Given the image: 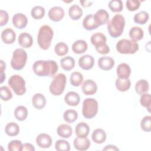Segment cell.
Listing matches in <instances>:
<instances>
[{
    "label": "cell",
    "instance_id": "obj_8",
    "mask_svg": "<svg viewBox=\"0 0 151 151\" xmlns=\"http://www.w3.org/2000/svg\"><path fill=\"white\" fill-rule=\"evenodd\" d=\"M8 83L17 95L22 96L25 93V81L21 76L18 74L12 76L9 78Z\"/></svg>",
    "mask_w": 151,
    "mask_h": 151
},
{
    "label": "cell",
    "instance_id": "obj_15",
    "mask_svg": "<svg viewBox=\"0 0 151 151\" xmlns=\"http://www.w3.org/2000/svg\"><path fill=\"white\" fill-rule=\"evenodd\" d=\"M90 141L87 137H77L74 139L73 145L74 147L80 151L87 150L90 146Z\"/></svg>",
    "mask_w": 151,
    "mask_h": 151
},
{
    "label": "cell",
    "instance_id": "obj_20",
    "mask_svg": "<svg viewBox=\"0 0 151 151\" xmlns=\"http://www.w3.org/2000/svg\"><path fill=\"white\" fill-rule=\"evenodd\" d=\"M64 101L68 106H76L80 103V97L77 93L74 91H69L65 95Z\"/></svg>",
    "mask_w": 151,
    "mask_h": 151
},
{
    "label": "cell",
    "instance_id": "obj_4",
    "mask_svg": "<svg viewBox=\"0 0 151 151\" xmlns=\"http://www.w3.org/2000/svg\"><path fill=\"white\" fill-rule=\"evenodd\" d=\"M66 81L67 78L64 74L58 73L55 75L50 85V93L54 96L61 95L64 91Z\"/></svg>",
    "mask_w": 151,
    "mask_h": 151
},
{
    "label": "cell",
    "instance_id": "obj_38",
    "mask_svg": "<svg viewBox=\"0 0 151 151\" xmlns=\"http://www.w3.org/2000/svg\"><path fill=\"white\" fill-rule=\"evenodd\" d=\"M54 51L58 56H64L68 52V47L67 44L63 42H58L54 47Z\"/></svg>",
    "mask_w": 151,
    "mask_h": 151
},
{
    "label": "cell",
    "instance_id": "obj_45",
    "mask_svg": "<svg viewBox=\"0 0 151 151\" xmlns=\"http://www.w3.org/2000/svg\"><path fill=\"white\" fill-rule=\"evenodd\" d=\"M22 142L18 140H11L8 145V149L9 151H21L22 150Z\"/></svg>",
    "mask_w": 151,
    "mask_h": 151
},
{
    "label": "cell",
    "instance_id": "obj_30",
    "mask_svg": "<svg viewBox=\"0 0 151 151\" xmlns=\"http://www.w3.org/2000/svg\"><path fill=\"white\" fill-rule=\"evenodd\" d=\"M68 14L73 20H78L83 15L82 9L77 4H74L68 9Z\"/></svg>",
    "mask_w": 151,
    "mask_h": 151
},
{
    "label": "cell",
    "instance_id": "obj_32",
    "mask_svg": "<svg viewBox=\"0 0 151 151\" xmlns=\"http://www.w3.org/2000/svg\"><path fill=\"white\" fill-rule=\"evenodd\" d=\"M60 65L63 70L65 71H70L74 67L75 60L73 57L67 56L60 60Z\"/></svg>",
    "mask_w": 151,
    "mask_h": 151
},
{
    "label": "cell",
    "instance_id": "obj_16",
    "mask_svg": "<svg viewBox=\"0 0 151 151\" xmlns=\"http://www.w3.org/2000/svg\"><path fill=\"white\" fill-rule=\"evenodd\" d=\"M1 39L5 44H13L16 39L15 32L11 28H7L2 31L1 33Z\"/></svg>",
    "mask_w": 151,
    "mask_h": 151
},
{
    "label": "cell",
    "instance_id": "obj_13",
    "mask_svg": "<svg viewBox=\"0 0 151 151\" xmlns=\"http://www.w3.org/2000/svg\"><path fill=\"white\" fill-rule=\"evenodd\" d=\"M93 17L95 22L99 27L108 22L109 15L106 10L101 9L96 12V14L93 15Z\"/></svg>",
    "mask_w": 151,
    "mask_h": 151
},
{
    "label": "cell",
    "instance_id": "obj_51",
    "mask_svg": "<svg viewBox=\"0 0 151 151\" xmlns=\"http://www.w3.org/2000/svg\"><path fill=\"white\" fill-rule=\"evenodd\" d=\"M103 150H119V149L116 146L113 145H108L106 146Z\"/></svg>",
    "mask_w": 151,
    "mask_h": 151
},
{
    "label": "cell",
    "instance_id": "obj_48",
    "mask_svg": "<svg viewBox=\"0 0 151 151\" xmlns=\"http://www.w3.org/2000/svg\"><path fill=\"white\" fill-rule=\"evenodd\" d=\"M96 50L97 51V52L101 54H107L110 51V48L109 47L108 45L106 44L103 46L96 48Z\"/></svg>",
    "mask_w": 151,
    "mask_h": 151
},
{
    "label": "cell",
    "instance_id": "obj_42",
    "mask_svg": "<svg viewBox=\"0 0 151 151\" xmlns=\"http://www.w3.org/2000/svg\"><path fill=\"white\" fill-rule=\"evenodd\" d=\"M140 103L141 105L145 107L149 112L150 111V94L149 93H144L141 95L140 99Z\"/></svg>",
    "mask_w": 151,
    "mask_h": 151
},
{
    "label": "cell",
    "instance_id": "obj_34",
    "mask_svg": "<svg viewBox=\"0 0 151 151\" xmlns=\"http://www.w3.org/2000/svg\"><path fill=\"white\" fill-rule=\"evenodd\" d=\"M15 117L19 121H24L28 116L27 109L23 106H19L16 107L14 111Z\"/></svg>",
    "mask_w": 151,
    "mask_h": 151
},
{
    "label": "cell",
    "instance_id": "obj_23",
    "mask_svg": "<svg viewBox=\"0 0 151 151\" xmlns=\"http://www.w3.org/2000/svg\"><path fill=\"white\" fill-rule=\"evenodd\" d=\"M106 133L105 131L101 129H96L93 131L91 134L93 141L97 144L104 143L106 140Z\"/></svg>",
    "mask_w": 151,
    "mask_h": 151
},
{
    "label": "cell",
    "instance_id": "obj_40",
    "mask_svg": "<svg viewBox=\"0 0 151 151\" xmlns=\"http://www.w3.org/2000/svg\"><path fill=\"white\" fill-rule=\"evenodd\" d=\"M110 9L113 12H120L122 11L123 6L121 0H112L109 2L108 5Z\"/></svg>",
    "mask_w": 151,
    "mask_h": 151
},
{
    "label": "cell",
    "instance_id": "obj_2",
    "mask_svg": "<svg viewBox=\"0 0 151 151\" xmlns=\"http://www.w3.org/2000/svg\"><path fill=\"white\" fill-rule=\"evenodd\" d=\"M124 25V17L121 14L115 15L107 23L108 32L110 35L113 38L119 37L122 34Z\"/></svg>",
    "mask_w": 151,
    "mask_h": 151
},
{
    "label": "cell",
    "instance_id": "obj_52",
    "mask_svg": "<svg viewBox=\"0 0 151 151\" xmlns=\"http://www.w3.org/2000/svg\"><path fill=\"white\" fill-rule=\"evenodd\" d=\"M80 2L82 6L86 8L91 6L94 2L91 1H80Z\"/></svg>",
    "mask_w": 151,
    "mask_h": 151
},
{
    "label": "cell",
    "instance_id": "obj_49",
    "mask_svg": "<svg viewBox=\"0 0 151 151\" xmlns=\"http://www.w3.org/2000/svg\"><path fill=\"white\" fill-rule=\"evenodd\" d=\"M6 68V64L4 61L1 60V83H2L5 79V74L4 73V70Z\"/></svg>",
    "mask_w": 151,
    "mask_h": 151
},
{
    "label": "cell",
    "instance_id": "obj_41",
    "mask_svg": "<svg viewBox=\"0 0 151 151\" xmlns=\"http://www.w3.org/2000/svg\"><path fill=\"white\" fill-rule=\"evenodd\" d=\"M55 148L58 151H68L70 150V145L67 140L59 139L55 143Z\"/></svg>",
    "mask_w": 151,
    "mask_h": 151
},
{
    "label": "cell",
    "instance_id": "obj_33",
    "mask_svg": "<svg viewBox=\"0 0 151 151\" xmlns=\"http://www.w3.org/2000/svg\"><path fill=\"white\" fill-rule=\"evenodd\" d=\"M5 132L9 136H15L19 132V127L16 123H9L5 126Z\"/></svg>",
    "mask_w": 151,
    "mask_h": 151
},
{
    "label": "cell",
    "instance_id": "obj_43",
    "mask_svg": "<svg viewBox=\"0 0 151 151\" xmlns=\"http://www.w3.org/2000/svg\"><path fill=\"white\" fill-rule=\"evenodd\" d=\"M0 96L2 100L6 101L11 99L12 94L7 86H2L0 88Z\"/></svg>",
    "mask_w": 151,
    "mask_h": 151
},
{
    "label": "cell",
    "instance_id": "obj_19",
    "mask_svg": "<svg viewBox=\"0 0 151 151\" xmlns=\"http://www.w3.org/2000/svg\"><path fill=\"white\" fill-rule=\"evenodd\" d=\"M18 42L21 47L28 48L32 46L33 44V39L29 34L27 32H22L18 37Z\"/></svg>",
    "mask_w": 151,
    "mask_h": 151
},
{
    "label": "cell",
    "instance_id": "obj_1",
    "mask_svg": "<svg viewBox=\"0 0 151 151\" xmlns=\"http://www.w3.org/2000/svg\"><path fill=\"white\" fill-rule=\"evenodd\" d=\"M58 69V64L54 60H38L32 65L34 73L39 77H52L55 74Z\"/></svg>",
    "mask_w": 151,
    "mask_h": 151
},
{
    "label": "cell",
    "instance_id": "obj_39",
    "mask_svg": "<svg viewBox=\"0 0 151 151\" xmlns=\"http://www.w3.org/2000/svg\"><path fill=\"white\" fill-rule=\"evenodd\" d=\"M45 12V9L42 6H36L32 9L31 11V15L34 19H40L44 17Z\"/></svg>",
    "mask_w": 151,
    "mask_h": 151
},
{
    "label": "cell",
    "instance_id": "obj_46",
    "mask_svg": "<svg viewBox=\"0 0 151 151\" xmlns=\"http://www.w3.org/2000/svg\"><path fill=\"white\" fill-rule=\"evenodd\" d=\"M126 5L129 11H134L140 7V2L138 0H127Z\"/></svg>",
    "mask_w": 151,
    "mask_h": 151
},
{
    "label": "cell",
    "instance_id": "obj_12",
    "mask_svg": "<svg viewBox=\"0 0 151 151\" xmlns=\"http://www.w3.org/2000/svg\"><path fill=\"white\" fill-rule=\"evenodd\" d=\"M12 22L15 27L18 29H23L27 25V17L22 13L15 14L12 19Z\"/></svg>",
    "mask_w": 151,
    "mask_h": 151
},
{
    "label": "cell",
    "instance_id": "obj_25",
    "mask_svg": "<svg viewBox=\"0 0 151 151\" xmlns=\"http://www.w3.org/2000/svg\"><path fill=\"white\" fill-rule=\"evenodd\" d=\"M88 45L84 40H78L75 41L72 45L73 51L77 54H83L87 50Z\"/></svg>",
    "mask_w": 151,
    "mask_h": 151
},
{
    "label": "cell",
    "instance_id": "obj_11",
    "mask_svg": "<svg viewBox=\"0 0 151 151\" xmlns=\"http://www.w3.org/2000/svg\"><path fill=\"white\" fill-rule=\"evenodd\" d=\"M78 63L80 68L85 70H88L93 68L94 64V60L91 55L86 54L80 57Z\"/></svg>",
    "mask_w": 151,
    "mask_h": 151
},
{
    "label": "cell",
    "instance_id": "obj_24",
    "mask_svg": "<svg viewBox=\"0 0 151 151\" xmlns=\"http://www.w3.org/2000/svg\"><path fill=\"white\" fill-rule=\"evenodd\" d=\"M75 132L77 137H86L89 134L90 127L85 122H80L76 126Z\"/></svg>",
    "mask_w": 151,
    "mask_h": 151
},
{
    "label": "cell",
    "instance_id": "obj_14",
    "mask_svg": "<svg viewBox=\"0 0 151 151\" xmlns=\"http://www.w3.org/2000/svg\"><path fill=\"white\" fill-rule=\"evenodd\" d=\"M37 145L41 148H48L52 144L51 136L47 133H41L36 138Z\"/></svg>",
    "mask_w": 151,
    "mask_h": 151
},
{
    "label": "cell",
    "instance_id": "obj_17",
    "mask_svg": "<svg viewBox=\"0 0 151 151\" xmlns=\"http://www.w3.org/2000/svg\"><path fill=\"white\" fill-rule=\"evenodd\" d=\"M114 65V60L108 56H103L98 60V65L103 70H109L111 69Z\"/></svg>",
    "mask_w": 151,
    "mask_h": 151
},
{
    "label": "cell",
    "instance_id": "obj_31",
    "mask_svg": "<svg viewBox=\"0 0 151 151\" xmlns=\"http://www.w3.org/2000/svg\"><path fill=\"white\" fill-rule=\"evenodd\" d=\"M135 91L139 94L142 95L144 93H146L149 89V84L147 81L144 79H141L139 80L135 84Z\"/></svg>",
    "mask_w": 151,
    "mask_h": 151
},
{
    "label": "cell",
    "instance_id": "obj_5",
    "mask_svg": "<svg viewBox=\"0 0 151 151\" xmlns=\"http://www.w3.org/2000/svg\"><path fill=\"white\" fill-rule=\"evenodd\" d=\"M27 60V54L26 51L22 48L16 49L12 54V57L11 60V65L14 70H22Z\"/></svg>",
    "mask_w": 151,
    "mask_h": 151
},
{
    "label": "cell",
    "instance_id": "obj_7",
    "mask_svg": "<svg viewBox=\"0 0 151 151\" xmlns=\"http://www.w3.org/2000/svg\"><path fill=\"white\" fill-rule=\"evenodd\" d=\"M98 103L93 98H87L83 103L82 114L86 119H92L98 111Z\"/></svg>",
    "mask_w": 151,
    "mask_h": 151
},
{
    "label": "cell",
    "instance_id": "obj_18",
    "mask_svg": "<svg viewBox=\"0 0 151 151\" xmlns=\"http://www.w3.org/2000/svg\"><path fill=\"white\" fill-rule=\"evenodd\" d=\"M91 44L95 48L100 47L106 44V37L101 32H96L93 34L90 38Z\"/></svg>",
    "mask_w": 151,
    "mask_h": 151
},
{
    "label": "cell",
    "instance_id": "obj_35",
    "mask_svg": "<svg viewBox=\"0 0 151 151\" xmlns=\"http://www.w3.org/2000/svg\"><path fill=\"white\" fill-rule=\"evenodd\" d=\"M149 18V15L148 12H147L145 11H142L134 15L133 17V20L134 22L136 24L143 25L147 22Z\"/></svg>",
    "mask_w": 151,
    "mask_h": 151
},
{
    "label": "cell",
    "instance_id": "obj_50",
    "mask_svg": "<svg viewBox=\"0 0 151 151\" xmlns=\"http://www.w3.org/2000/svg\"><path fill=\"white\" fill-rule=\"evenodd\" d=\"M22 150H27V151H34L35 148L32 145L29 143H25L23 144L22 146Z\"/></svg>",
    "mask_w": 151,
    "mask_h": 151
},
{
    "label": "cell",
    "instance_id": "obj_36",
    "mask_svg": "<svg viewBox=\"0 0 151 151\" xmlns=\"http://www.w3.org/2000/svg\"><path fill=\"white\" fill-rule=\"evenodd\" d=\"M70 80V83L73 86L78 87L83 83V76L81 73L77 71H74L71 73Z\"/></svg>",
    "mask_w": 151,
    "mask_h": 151
},
{
    "label": "cell",
    "instance_id": "obj_27",
    "mask_svg": "<svg viewBox=\"0 0 151 151\" xmlns=\"http://www.w3.org/2000/svg\"><path fill=\"white\" fill-rule=\"evenodd\" d=\"M83 26L84 28L87 31H91L99 27L94 21L93 14H88L84 18Z\"/></svg>",
    "mask_w": 151,
    "mask_h": 151
},
{
    "label": "cell",
    "instance_id": "obj_3",
    "mask_svg": "<svg viewBox=\"0 0 151 151\" xmlns=\"http://www.w3.org/2000/svg\"><path fill=\"white\" fill-rule=\"evenodd\" d=\"M53 34V30L49 25H44L40 27L37 35V42L41 49L47 50L49 48Z\"/></svg>",
    "mask_w": 151,
    "mask_h": 151
},
{
    "label": "cell",
    "instance_id": "obj_21",
    "mask_svg": "<svg viewBox=\"0 0 151 151\" xmlns=\"http://www.w3.org/2000/svg\"><path fill=\"white\" fill-rule=\"evenodd\" d=\"M116 73L119 78H129L131 73V68L126 63H121L117 67Z\"/></svg>",
    "mask_w": 151,
    "mask_h": 151
},
{
    "label": "cell",
    "instance_id": "obj_37",
    "mask_svg": "<svg viewBox=\"0 0 151 151\" xmlns=\"http://www.w3.org/2000/svg\"><path fill=\"white\" fill-rule=\"evenodd\" d=\"M63 117L66 122L68 123H72L77 119L78 114L75 110L68 109L64 111L63 114Z\"/></svg>",
    "mask_w": 151,
    "mask_h": 151
},
{
    "label": "cell",
    "instance_id": "obj_9",
    "mask_svg": "<svg viewBox=\"0 0 151 151\" xmlns=\"http://www.w3.org/2000/svg\"><path fill=\"white\" fill-rule=\"evenodd\" d=\"M81 90L86 95H93L97 90V86L93 80L87 79L83 82L81 86Z\"/></svg>",
    "mask_w": 151,
    "mask_h": 151
},
{
    "label": "cell",
    "instance_id": "obj_28",
    "mask_svg": "<svg viewBox=\"0 0 151 151\" xmlns=\"http://www.w3.org/2000/svg\"><path fill=\"white\" fill-rule=\"evenodd\" d=\"M57 132V134L61 137L69 138L73 133V129L68 124H61L58 126Z\"/></svg>",
    "mask_w": 151,
    "mask_h": 151
},
{
    "label": "cell",
    "instance_id": "obj_47",
    "mask_svg": "<svg viewBox=\"0 0 151 151\" xmlns=\"http://www.w3.org/2000/svg\"><path fill=\"white\" fill-rule=\"evenodd\" d=\"M9 16L6 11L4 10L0 11V26L2 27L6 25L8 21Z\"/></svg>",
    "mask_w": 151,
    "mask_h": 151
},
{
    "label": "cell",
    "instance_id": "obj_26",
    "mask_svg": "<svg viewBox=\"0 0 151 151\" xmlns=\"http://www.w3.org/2000/svg\"><path fill=\"white\" fill-rule=\"evenodd\" d=\"M143 30L139 27H133L129 31V37L132 41L137 42L143 38Z\"/></svg>",
    "mask_w": 151,
    "mask_h": 151
},
{
    "label": "cell",
    "instance_id": "obj_29",
    "mask_svg": "<svg viewBox=\"0 0 151 151\" xmlns=\"http://www.w3.org/2000/svg\"><path fill=\"white\" fill-rule=\"evenodd\" d=\"M116 87L122 92L127 91L131 86V81L129 78H117L115 82Z\"/></svg>",
    "mask_w": 151,
    "mask_h": 151
},
{
    "label": "cell",
    "instance_id": "obj_44",
    "mask_svg": "<svg viewBox=\"0 0 151 151\" xmlns=\"http://www.w3.org/2000/svg\"><path fill=\"white\" fill-rule=\"evenodd\" d=\"M140 127L145 132H150L151 130V116H145L140 122Z\"/></svg>",
    "mask_w": 151,
    "mask_h": 151
},
{
    "label": "cell",
    "instance_id": "obj_22",
    "mask_svg": "<svg viewBox=\"0 0 151 151\" xmlns=\"http://www.w3.org/2000/svg\"><path fill=\"white\" fill-rule=\"evenodd\" d=\"M32 103L35 109L41 110L45 106L46 99L42 94L37 93L32 98Z\"/></svg>",
    "mask_w": 151,
    "mask_h": 151
},
{
    "label": "cell",
    "instance_id": "obj_10",
    "mask_svg": "<svg viewBox=\"0 0 151 151\" xmlns=\"http://www.w3.org/2000/svg\"><path fill=\"white\" fill-rule=\"evenodd\" d=\"M48 14L51 20L54 22H58L63 18L65 13L63 8L60 6H54L50 8Z\"/></svg>",
    "mask_w": 151,
    "mask_h": 151
},
{
    "label": "cell",
    "instance_id": "obj_6",
    "mask_svg": "<svg viewBox=\"0 0 151 151\" xmlns=\"http://www.w3.org/2000/svg\"><path fill=\"white\" fill-rule=\"evenodd\" d=\"M116 50L123 54H134L139 50V44L130 40L122 39L119 40L116 44Z\"/></svg>",
    "mask_w": 151,
    "mask_h": 151
}]
</instances>
